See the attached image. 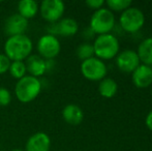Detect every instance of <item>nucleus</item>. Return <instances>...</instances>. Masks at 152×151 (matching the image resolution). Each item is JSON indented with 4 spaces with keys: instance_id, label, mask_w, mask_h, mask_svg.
<instances>
[{
    "instance_id": "obj_1",
    "label": "nucleus",
    "mask_w": 152,
    "mask_h": 151,
    "mask_svg": "<svg viewBox=\"0 0 152 151\" xmlns=\"http://www.w3.org/2000/svg\"><path fill=\"white\" fill-rule=\"evenodd\" d=\"M33 42L26 34L10 36L4 44V54L10 61H24L31 55Z\"/></svg>"
},
{
    "instance_id": "obj_2",
    "label": "nucleus",
    "mask_w": 152,
    "mask_h": 151,
    "mask_svg": "<svg viewBox=\"0 0 152 151\" xmlns=\"http://www.w3.org/2000/svg\"><path fill=\"white\" fill-rule=\"evenodd\" d=\"M42 82L39 79L26 75L19 80L15 86V94L19 101L28 104L33 101L42 91Z\"/></svg>"
},
{
    "instance_id": "obj_3",
    "label": "nucleus",
    "mask_w": 152,
    "mask_h": 151,
    "mask_svg": "<svg viewBox=\"0 0 152 151\" xmlns=\"http://www.w3.org/2000/svg\"><path fill=\"white\" fill-rule=\"evenodd\" d=\"M92 44L95 57L102 60H108L116 57L120 49L118 38L112 33L97 35Z\"/></svg>"
},
{
    "instance_id": "obj_4",
    "label": "nucleus",
    "mask_w": 152,
    "mask_h": 151,
    "mask_svg": "<svg viewBox=\"0 0 152 151\" xmlns=\"http://www.w3.org/2000/svg\"><path fill=\"white\" fill-rule=\"evenodd\" d=\"M89 25L91 30L98 35L110 33L115 26V16L111 9L102 7L92 14Z\"/></svg>"
},
{
    "instance_id": "obj_5",
    "label": "nucleus",
    "mask_w": 152,
    "mask_h": 151,
    "mask_svg": "<svg viewBox=\"0 0 152 151\" xmlns=\"http://www.w3.org/2000/svg\"><path fill=\"white\" fill-rule=\"evenodd\" d=\"M120 26L127 32H137L145 24V15L140 8L129 6L121 12L119 18Z\"/></svg>"
},
{
    "instance_id": "obj_6",
    "label": "nucleus",
    "mask_w": 152,
    "mask_h": 151,
    "mask_svg": "<svg viewBox=\"0 0 152 151\" xmlns=\"http://www.w3.org/2000/svg\"><path fill=\"white\" fill-rule=\"evenodd\" d=\"M107 65L104 60L97 57H91L81 63V73L86 79L90 81H100L106 78Z\"/></svg>"
},
{
    "instance_id": "obj_7",
    "label": "nucleus",
    "mask_w": 152,
    "mask_h": 151,
    "mask_svg": "<svg viewBox=\"0 0 152 151\" xmlns=\"http://www.w3.org/2000/svg\"><path fill=\"white\" fill-rule=\"evenodd\" d=\"M36 49L38 55L45 60H53L60 53L61 44L57 36L52 34H45L39 37Z\"/></svg>"
},
{
    "instance_id": "obj_8",
    "label": "nucleus",
    "mask_w": 152,
    "mask_h": 151,
    "mask_svg": "<svg viewBox=\"0 0 152 151\" xmlns=\"http://www.w3.org/2000/svg\"><path fill=\"white\" fill-rule=\"evenodd\" d=\"M38 10L44 20L53 24L62 19L65 12V4L61 0H44L40 3Z\"/></svg>"
},
{
    "instance_id": "obj_9",
    "label": "nucleus",
    "mask_w": 152,
    "mask_h": 151,
    "mask_svg": "<svg viewBox=\"0 0 152 151\" xmlns=\"http://www.w3.org/2000/svg\"><path fill=\"white\" fill-rule=\"evenodd\" d=\"M140 58L137 51L132 49L122 50L116 56V64L120 71L124 73H132L140 65Z\"/></svg>"
},
{
    "instance_id": "obj_10",
    "label": "nucleus",
    "mask_w": 152,
    "mask_h": 151,
    "mask_svg": "<svg viewBox=\"0 0 152 151\" xmlns=\"http://www.w3.org/2000/svg\"><path fill=\"white\" fill-rule=\"evenodd\" d=\"M50 32L48 34H52L54 36L56 35H61L64 37L72 36L79 30V25L75 19L72 18H63L59 20L57 23L51 24L49 28Z\"/></svg>"
},
{
    "instance_id": "obj_11",
    "label": "nucleus",
    "mask_w": 152,
    "mask_h": 151,
    "mask_svg": "<svg viewBox=\"0 0 152 151\" xmlns=\"http://www.w3.org/2000/svg\"><path fill=\"white\" fill-rule=\"evenodd\" d=\"M28 28V20L17 12L8 17L4 24V32L8 37L25 34Z\"/></svg>"
},
{
    "instance_id": "obj_12",
    "label": "nucleus",
    "mask_w": 152,
    "mask_h": 151,
    "mask_svg": "<svg viewBox=\"0 0 152 151\" xmlns=\"http://www.w3.org/2000/svg\"><path fill=\"white\" fill-rule=\"evenodd\" d=\"M51 139L46 133L38 131L27 140L25 151H50Z\"/></svg>"
},
{
    "instance_id": "obj_13",
    "label": "nucleus",
    "mask_w": 152,
    "mask_h": 151,
    "mask_svg": "<svg viewBox=\"0 0 152 151\" xmlns=\"http://www.w3.org/2000/svg\"><path fill=\"white\" fill-rule=\"evenodd\" d=\"M132 83L139 88H146L152 84V66L140 64L132 75Z\"/></svg>"
},
{
    "instance_id": "obj_14",
    "label": "nucleus",
    "mask_w": 152,
    "mask_h": 151,
    "mask_svg": "<svg viewBox=\"0 0 152 151\" xmlns=\"http://www.w3.org/2000/svg\"><path fill=\"white\" fill-rule=\"evenodd\" d=\"M26 69L29 76L34 78H39L47 73V61L39 55H30L26 59Z\"/></svg>"
},
{
    "instance_id": "obj_15",
    "label": "nucleus",
    "mask_w": 152,
    "mask_h": 151,
    "mask_svg": "<svg viewBox=\"0 0 152 151\" xmlns=\"http://www.w3.org/2000/svg\"><path fill=\"white\" fill-rule=\"evenodd\" d=\"M62 117L68 124L79 125L84 119V112L80 106L76 104H69L66 105L62 110Z\"/></svg>"
},
{
    "instance_id": "obj_16",
    "label": "nucleus",
    "mask_w": 152,
    "mask_h": 151,
    "mask_svg": "<svg viewBox=\"0 0 152 151\" xmlns=\"http://www.w3.org/2000/svg\"><path fill=\"white\" fill-rule=\"evenodd\" d=\"M39 6L34 0H21L18 3V14L26 20L32 19L36 16Z\"/></svg>"
},
{
    "instance_id": "obj_17",
    "label": "nucleus",
    "mask_w": 152,
    "mask_h": 151,
    "mask_svg": "<svg viewBox=\"0 0 152 151\" xmlns=\"http://www.w3.org/2000/svg\"><path fill=\"white\" fill-rule=\"evenodd\" d=\"M138 56L143 64L152 65V36L147 37L140 42L138 48Z\"/></svg>"
},
{
    "instance_id": "obj_18",
    "label": "nucleus",
    "mask_w": 152,
    "mask_h": 151,
    "mask_svg": "<svg viewBox=\"0 0 152 151\" xmlns=\"http://www.w3.org/2000/svg\"><path fill=\"white\" fill-rule=\"evenodd\" d=\"M98 91L99 94L107 98L113 97L118 91V84L112 78H104L99 81L98 84Z\"/></svg>"
},
{
    "instance_id": "obj_19",
    "label": "nucleus",
    "mask_w": 152,
    "mask_h": 151,
    "mask_svg": "<svg viewBox=\"0 0 152 151\" xmlns=\"http://www.w3.org/2000/svg\"><path fill=\"white\" fill-rule=\"evenodd\" d=\"M8 71H10L12 78L17 79L19 81L26 76V64H25L24 61H12Z\"/></svg>"
},
{
    "instance_id": "obj_20",
    "label": "nucleus",
    "mask_w": 152,
    "mask_h": 151,
    "mask_svg": "<svg viewBox=\"0 0 152 151\" xmlns=\"http://www.w3.org/2000/svg\"><path fill=\"white\" fill-rule=\"evenodd\" d=\"M77 56L79 59H81L82 61L87 60V59L94 57V49L93 44L91 42H82L81 44H79L78 48L76 50Z\"/></svg>"
},
{
    "instance_id": "obj_21",
    "label": "nucleus",
    "mask_w": 152,
    "mask_h": 151,
    "mask_svg": "<svg viewBox=\"0 0 152 151\" xmlns=\"http://www.w3.org/2000/svg\"><path fill=\"white\" fill-rule=\"evenodd\" d=\"M107 5H108L109 9L117 10V12H123L124 9L128 8L132 5V1L130 0H107L106 1Z\"/></svg>"
},
{
    "instance_id": "obj_22",
    "label": "nucleus",
    "mask_w": 152,
    "mask_h": 151,
    "mask_svg": "<svg viewBox=\"0 0 152 151\" xmlns=\"http://www.w3.org/2000/svg\"><path fill=\"white\" fill-rule=\"evenodd\" d=\"M12 101V94L8 89L0 87V107H5Z\"/></svg>"
},
{
    "instance_id": "obj_23",
    "label": "nucleus",
    "mask_w": 152,
    "mask_h": 151,
    "mask_svg": "<svg viewBox=\"0 0 152 151\" xmlns=\"http://www.w3.org/2000/svg\"><path fill=\"white\" fill-rule=\"evenodd\" d=\"M12 61L7 58L5 54H0V75L7 73Z\"/></svg>"
},
{
    "instance_id": "obj_24",
    "label": "nucleus",
    "mask_w": 152,
    "mask_h": 151,
    "mask_svg": "<svg viewBox=\"0 0 152 151\" xmlns=\"http://www.w3.org/2000/svg\"><path fill=\"white\" fill-rule=\"evenodd\" d=\"M86 5L89 6L90 8H93V9H99V8L102 7V5L104 4V0H87L86 2Z\"/></svg>"
},
{
    "instance_id": "obj_25",
    "label": "nucleus",
    "mask_w": 152,
    "mask_h": 151,
    "mask_svg": "<svg viewBox=\"0 0 152 151\" xmlns=\"http://www.w3.org/2000/svg\"><path fill=\"white\" fill-rule=\"evenodd\" d=\"M145 123H146L147 127H148L150 131H152V110L147 114L146 119H145Z\"/></svg>"
},
{
    "instance_id": "obj_26",
    "label": "nucleus",
    "mask_w": 152,
    "mask_h": 151,
    "mask_svg": "<svg viewBox=\"0 0 152 151\" xmlns=\"http://www.w3.org/2000/svg\"><path fill=\"white\" fill-rule=\"evenodd\" d=\"M12 151H24V150H22V149H14V150H12Z\"/></svg>"
},
{
    "instance_id": "obj_27",
    "label": "nucleus",
    "mask_w": 152,
    "mask_h": 151,
    "mask_svg": "<svg viewBox=\"0 0 152 151\" xmlns=\"http://www.w3.org/2000/svg\"><path fill=\"white\" fill-rule=\"evenodd\" d=\"M151 96H152V92H151Z\"/></svg>"
}]
</instances>
